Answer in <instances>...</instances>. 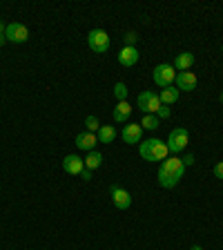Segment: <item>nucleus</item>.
Wrapping results in <instances>:
<instances>
[{
	"label": "nucleus",
	"mask_w": 223,
	"mask_h": 250,
	"mask_svg": "<svg viewBox=\"0 0 223 250\" xmlns=\"http://www.w3.org/2000/svg\"><path fill=\"white\" fill-rule=\"evenodd\" d=\"M99 143V136L94 134V132H81L76 134V147L78 150H85V152H92Z\"/></svg>",
	"instance_id": "13"
},
{
	"label": "nucleus",
	"mask_w": 223,
	"mask_h": 250,
	"mask_svg": "<svg viewBox=\"0 0 223 250\" xmlns=\"http://www.w3.org/2000/svg\"><path fill=\"white\" fill-rule=\"evenodd\" d=\"M85 161V167H87V170H99L101 166H103V154H101V152H96V150H92L87 154V159H83Z\"/></svg>",
	"instance_id": "18"
},
{
	"label": "nucleus",
	"mask_w": 223,
	"mask_h": 250,
	"mask_svg": "<svg viewBox=\"0 0 223 250\" xmlns=\"http://www.w3.org/2000/svg\"><path fill=\"white\" fill-rule=\"evenodd\" d=\"M114 121L116 123H127L130 121V116H132V107H130V103L127 101H121V103H116V107H114Z\"/></svg>",
	"instance_id": "14"
},
{
	"label": "nucleus",
	"mask_w": 223,
	"mask_h": 250,
	"mask_svg": "<svg viewBox=\"0 0 223 250\" xmlns=\"http://www.w3.org/2000/svg\"><path fill=\"white\" fill-rule=\"evenodd\" d=\"M85 127H87V132H94V134H96V132L101 130L99 119H96V116H87V119H85Z\"/></svg>",
	"instance_id": "21"
},
{
	"label": "nucleus",
	"mask_w": 223,
	"mask_h": 250,
	"mask_svg": "<svg viewBox=\"0 0 223 250\" xmlns=\"http://www.w3.org/2000/svg\"><path fill=\"white\" fill-rule=\"evenodd\" d=\"M5 41H7V38H5V34H0V45H5Z\"/></svg>",
	"instance_id": "28"
},
{
	"label": "nucleus",
	"mask_w": 223,
	"mask_h": 250,
	"mask_svg": "<svg viewBox=\"0 0 223 250\" xmlns=\"http://www.w3.org/2000/svg\"><path fill=\"white\" fill-rule=\"evenodd\" d=\"M87 45L92 52L96 54H105L109 52V36L105 29H92L87 34Z\"/></svg>",
	"instance_id": "5"
},
{
	"label": "nucleus",
	"mask_w": 223,
	"mask_h": 250,
	"mask_svg": "<svg viewBox=\"0 0 223 250\" xmlns=\"http://www.w3.org/2000/svg\"><path fill=\"white\" fill-rule=\"evenodd\" d=\"M152 76H154V83L159 85V87H170V85L174 83V78H177V69H174L172 62H161V65L154 67Z\"/></svg>",
	"instance_id": "4"
},
{
	"label": "nucleus",
	"mask_w": 223,
	"mask_h": 250,
	"mask_svg": "<svg viewBox=\"0 0 223 250\" xmlns=\"http://www.w3.org/2000/svg\"><path fill=\"white\" fill-rule=\"evenodd\" d=\"M185 174V166L179 156H167L165 161H161V167H159V186L161 188H174L179 186V181Z\"/></svg>",
	"instance_id": "1"
},
{
	"label": "nucleus",
	"mask_w": 223,
	"mask_h": 250,
	"mask_svg": "<svg viewBox=\"0 0 223 250\" xmlns=\"http://www.w3.org/2000/svg\"><path fill=\"white\" fill-rule=\"evenodd\" d=\"M179 89L174 87V85H170V87H163L161 89V94H159V99H161V103L163 105H174L179 101Z\"/></svg>",
	"instance_id": "16"
},
{
	"label": "nucleus",
	"mask_w": 223,
	"mask_h": 250,
	"mask_svg": "<svg viewBox=\"0 0 223 250\" xmlns=\"http://www.w3.org/2000/svg\"><path fill=\"white\" fill-rule=\"evenodd\" d=\"M136 105H139V109L143 112V114H154V112H159V107H161V99H159V94L154 92H141L139 99H136Z\"/></svg>",
	"instance_id": "6"
},
{
	"label": "nucleus",
	"mask_w": 223,
	"mask_h": 250,
	"mask_svg": "<svg viewBox=\"0 0 223 250\" xmlns=\"http://www.w3.org/2000/svg\"><path fill=\"white\" fill-rule=\"evenodd\" d=\"M121 136H123V141H125V143H130V146H134V143H141L143 127H141V123H130V125H125V127H123Z\"/></svg>",
	"instance_id": "11"
},
{
	"label": "nucleus",
	"mask_w": 223,
	"mask_h": 250,
	"mask_svg": "<svg viewBox=\"0 0 223 250\" xmlns=\"http://www.w3.org/2000/svg\"><path fill=\"white\" fill-rule=\"evenodd\" d=\"M181 161H183V166H185V167L194 166V154H185V156L181 159Z\"/></svg>",
	"instance_id": "25"
},
{
	"label": "nucleus",
	"mask_w": 223,
	"mask_h": 250,
	"mask_svg": "<svg viewBox=\"0 0 223 250\" xmlns=\"http://www.w3.org/2000/svg\"><path fill=\"white\" fill-rule=\"evenodd\" d=\"M139 58H141V54L136 47H123L119 52V62L123 67H134L136 62H139Z\"/></svg>",
	"instance_id": "12"
},
{
	"label": "nucleus",
	"mask_w": 223,
	"mask_h": 250,
	"mask_svg": "<svg viewBox=\"0 0 223 250\" xmlns=\"http://www.w3.org/2000/svg\"><path fill=\"white\" fill-rule=\"evenodd\" d=\"M109 194H112V201H114V206L119 210H127L132 206V197H130V192H127L125 188L112 186L109 188Z\"/></svg>",
	"instance_id": "9"
},
{
	"label": "nucleus",
	"mask_w": 223,
	"mask_h": 250,
	"mask_svg": "<svg viewBox=\"0 0 223 250\" xmlns=\"http://www.w3.org/2000/svg\"><path fill=\"white\" fill-rule=\"evenodd\" d=\"M156 116H159V121L161 119H170L172 116V112H170V107H167V105H161V107H159V112H156Z\"/></svg>",
	"instance_id": "23"
},
{
	"label": "nucleus",
	"mask_w": 223,
	"mask_h": 250,
	"mask_svg": "<svg viewBox=\"0 0 223 250\" xmlns=\"http://www.w3.org/2000/svg\"><path fill=\"white\" fill-rule=\"evenodd\" d=\"M5 29H7V27H5V22L0 21V34H5Z\"/></svg>",
	"instance_id": "27"
},
{
	"label": "nucleus",
	"mask_w": 223,
	"mask_h": 250,
	"mask_svg": "<svg viewBox=\"0 0 223 250\" xmlns=\"http://www.w3.org/2000/svg\"><path fill=\"white\" fill-rule=\"evenodd\" d=\"M159 116H154V114H143V121H141V127L143 130H156L159 127Z\"/></svg>",
	"instance_id": "19"
},
{
	"label": "nucleus",
	"mask_w": 223,
	"mask_h": 250,
	"mask_svg": "<svg viewBox=\"0 0 223 250\" xmlns=\"http://www.w3.org/2000/svg\"><path fill=\"white\" fill-rule=\"evenodd\" d=\"M187 143H190V132L185 127H174L170 132V136H167V150H170V154L183 152L187 147Z\"/></svg>",
	"instance_id": "3"
},
{
	"label": "nucleus",
	"mask_w": 223,
	"mask_h": 250,
	"mask_svg": "<svg viewBox=\"0 0 223 250\" xmlns=\"http://www.w3.org/2000/svg\"><path fill=\"white\" fill-rule=\"evenodd\" d=\"M221 52H223V47H221Z\"/></svg>",
	"instance_id": "31"
},
{
	"label": "nucleus",
	"mask_w": 223,
	"mask_h": 250,
	"mask_svg": "<svg viewBox=\"0 0 223 250\" xmlns=\"http://www.w3.org/2000/svg\"><path fill=\"white\" fill-rule=\"evenodd\" d=\"M190 250H203V248H201V246H192V248H190Z\"/></svg>",
	"instance_id": "29"
},
{
	"label": "nucleus",
	"mask_w": 223,
	"mask_h": 250,
	"mask_svg": "<svg viewBox=\"0 0 223 250\" xmlns=\"http://www.w3.org/2000/svg\"><path fill=\"white\" fill-rule=\"evenodd\" d=\"M174 69L177 72H187V69L194 65V54H190V52H183V54H179L177 58H174Z\"/></svg>",
	"instance_id": "15"
},
{
	"label": "nucleus",
	"mask_w": 223,
	"mask_h": 250,
	"mask_svg": "<svg viewBox=\"0 0 223 250\" xmlns=\"http://www.w3.org/2000/svg\"><path fill=\"white\" fill-rule=\"evenodd\" d=\"M62 170L72 177H81V172L85 170V161L78 154H67L62 159Z\"/></svg>",
	"instance_id": "10"
},
{
	"label": "nucleus",
	"mask_w": 223,
	"mask_h": 250,
	"mask_svg": "<svg viewBox=\"0 0 223 250\" xmlns=\"http://www.w3.org/2000/svg\"><path fill=\"white\" fill-rule=\"evenodd\" d=\"M96 136H99V143H114V139H116L114 125H101V130L96 132Z\"/></svg>",
	"instance_id": "17"
},
{
	"label": "nucleus",
	"mask_w": 223,
	"mask_h": 250,
	"mask_svg": "<svg viewBox=\"0 0 223 250\" xmlns=\"http://www.w3.org/2000/svg\"><path fill=\"white\" fill-rule=\"evenodd\" d=\"M114 96H116V101H127V96H130V89H127V85L125 83H116L114 85Z\"/></svg>",
	"instance_id": "20"
},
{
	"label": "nucleus",
	"mask_w": 223,
	"mask_h": 250,
	"mask_svg": "<svg viewBox=\"0 0 223 250\" xmlns=\"http://www.w3.org/2000/svg\"><path fill=\"white\" fill-rule=\"evenodd\" d=\"M81 177H83V181H89V179H92V170H87V167H85V170L81 172Z\"/></svg>",
	"instance_id": "26"
},
{
	"label": "nucleus",
	"mask_w": 223,
	"mask_h": 250,
	"mask_svg": "<svg viewBox=\"0 0 223 250\" xmlns=\"http://www.w3.org/2000/svg\"><path fill=\"white\" fill-rule=\"evenodd\" d=\"M174 83H177V89L179 92H192V89H197L199 85V78L194 72H177V78H174Z\"/></svg>",
	"instance_id": "8"
},
{
	"label": "nucleus",
	"mask_w": 223,
	"mask_h": 250,
	"mask_svg": "<svg viewBox=\"0 0 223 250\" xmlns=\"http://www.w3.org/2000/svg\"><path fill=\"white\" fill-rule=\"evenodd\" d=\"M214 177H217V179H223V161H219L217 163V166H214Z\"/></svg>",
	"instance_id": "24"
},
{
	"label": "nucleus",
	"mask_w": 223,
	"mask_h": 250,
	"mask_svg": "<svg viewBox=\"0 0 223 250\" xmlns=\"http://www.w3.org/2000/svg\"><path fill=\"white\" fill-rule=\"evenodd\" d=\"M5 38L9 42L20 45V42H27V38H29V29H27L22 22H9L7 29H5Z\"/></svg>",
	"instance_id": "7"
},
{
	"label": "nucleus",
	"mask_w": 223,
	"mask_h": 250,
	"mask_svg": "<svg viewBox=\"0 0 223 250\" xmlns=\"http://www.w3.org/2000/svg\"><path fill=\"white\" fill-rule=\"evenodd\" d=\"M139 154L143 161L152 163V161H165L170 156V150H167V143L161 139H147L143 143H139Z\"/></svg>",
	"instance_id": "2"
},
{
	"label": "nucleus",
	"mask_w": 223,
	"mask_h": 250,
	"mask_svg": "<svg viewBox=\"0 0 223 250\" xmlns=\"http://www.w3.org/2000/svg\"><path fill=\"white\" fill-rule=\"evenodd\" d=\"M139 41V36H136L134 31H127V34H125L123 36V42H125V47H134V42Z\"/></svg>",
	"instance_id": "22"
},
{
	"label": "nucleus",
	"mask_w": 223,
	"mask_h": 250,
	"mask_svg": "<svg viewBox=\"0 0 223 250\" xmlns=\"http://www.w3.org/2000/svg\"><path fill=\"white\" fill-rule=\"evenodd\" d=\"M221 103H223V94H221Z\"/></svg>",
	"instance_id": "30"
}]
</instances>
